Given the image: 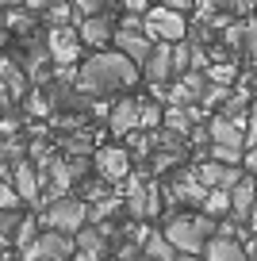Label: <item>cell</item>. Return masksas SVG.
I'll return each mask as SVG.
<instances>
[{"label":"cell","instance_id":"cell-27","mask_svg":"<svg viewBox=\"0 0 257 261\" xmlns=\"http://www.w3.org/2000/svg\"><path fill=\"white\" fill-rule=\"evenodd\" d=\"M39 227H42V223H39V215H23V223H19V230L12 234V242H16L19 250H23V246H31L35 238H39Z\"/></svg>","mask_w":257,"mask_h":261},{"label":"cell","instance_id":"cell-53","mask_svg":"<svg viewBox=\"0 0 257 261\" xmlns=\"http://www.w3.org/2000/svg\"><path fill=\"white\" fill-rule=\"evenodd\" d=\"M253 85H257V73H253Z\"/></svg>","mask_w":257,"mask_h":261},{"label":"cell","instance_id":"cell-23","mask_svg":"<svg viewBox=\"0 0 257 261\" xmlns=\"http://www.w3.org/2000/svg\"><path fill=\"white\" fill-rule=\"evenodd\" d=\"M192 119H196V104H192V108L169 104V108H165V119H161V127L177 130V135H188V130H192Z\"/></svg>","mask_w":257,"mask_h":261},{"label":"cell","instance_id":"cell-3","mask_svg":"<svg viewBox=\"0 0 257 261\" xmlns=\"http://www.w3.org/2000/svg\"><path fill=\"white\" fill-rule=\"evenodd\" d=\"M89 200H77V196H58L39 212V223L46 230H65V234H77L81 227H89Z\"/></svg>","mask_w":257,"mask_h":261},{"label":"cell","instance_id":"cell-24","mask_svg":"<svg viewBox=\"0 0 257 261\" xmlns=\"http://www.w3.org/2000/svg\"><path fill=\"white\" fill-rule=\"evenodd\" d=\"M142 253H150V257H161V261H177V246L165 238V230H153V234L142 238Z\"/></svg>","mask_w":257,"mask_h":261},{"label":"cell","instance_id":"cell-18","mask_svg":"<svg viewBox=\"0 0 257 261\" xmlns=\"http://www.w3.org/2000/svg\"><path fill=\"white\" fill-rule=\"evenodd\" d=\"M0 81L12 89V96H16V100L27 92V81H31V77H27V69L19 65V54L16 58H12V54H0Z\"/></svg>","mask_w":257,"mask_h":261},{"label":"cell","instance_id":"cell-32","mask_svg":"<svg viewBox=\"0 0 257 261\" xmlns=\"http://www.w3.org/2000/svg\"><path fill=\"white\" fill-rule=\"evenodd\" d=\"M54 112V100H50V92L35 89L31 96H27V115H50Z\"/></svg>","mask_w":257,"mask_h":261},{"label":"cell","instance_id":"cell-34","mask_svg":"<svg viewBox=\"0 0 257 261\" xmlns=\"http://www.w3.org/2000/svg\"><path fill=\"white\" fill-rule=\"evenodd\" d=\"M208 77H211L215 85H230V81H234V62H219V65H211Z\"/></svg>","mask_w":257,"mask_h":261},{"label":"cell","instance_id":"cell-38","mask_svg":"<svg viewBox=\"0 0 257 261\" xmlns=\"http://www.w3.org/2000/svg\"><path fill=\"white\" fill-rule=\"evenodd\" d=\"M253 4H257V0H230V8H226V12H234V16H246Z\"/></svg>","mask_w":257,"mask_h":261},{"label":"cell","instance_id":"cell-31","mask_svg":"<svg viewBox=\"0 0 257 261\" xmlns=\"http://www.w3.org/2000/svg\"><path fill=\"white\" fill-rule=\"evenodd\" d=\"M27 150H31V146H27L23 139H16V135H12V139L0 142V162H23Z\"/></svg>","mask_w":257,"mask_h":261},{"label":"cell","instance_id":"cell-52","mask_svg":"<svg viewBox=\"0 0 257 261\" xmlns=\"http://www.w3.org/2000/svg\"><path fill=\"white\" fill-rule=\"evenodd\" d=\"M0 173H4V162H0Z\"/></svg>","mask_w":257,"mask_h":261},{"label":"cell","instance_id":"cell-37","mask_svg":"<svg viewBox=\"0 0 257 261\" xmlns=\"http://www.w3.org/2000/svg\"><path fill=\"white\" fill-rule=\"evenodd\" d=\"M246 146H257V115L249 112V123H246Z\"/></svg>","mask_w":257,"mask_h":261},{"label":"cell","instance_id":"cell-9","mask_svg":"<svg viewBox=\"0 0 257 261\" xmlns=\"http://www.w3.org/2000/svg\"><path fill=\"white\" fill-rule=\"evenodd\" d=\"M92 165H96V173L104 180H123L131 173V154L123 146H104L92 154Z\"/></svg>","mask_w":257,"mask_h":261},{"label":"cell","instance_id":"cell-50","mask_svg":"<svg viewBox=\"0 0 257 261\" xmlns=\"http://www.w3.org/2000/svg\"><path fill=\"white\" fill-rule=\"evenodd\" d=\"M253 115H257V96H253Z\"/></svg>","mask_w":257,"mask_h":261},{"label":"cell","instance_id":"cell-19","mask_svg":"<svg viewBox=\"0 0 257 261\" xmlns=\"http://www.w3.org/2000/svg\"><path fill=\"white\" fill-rule=\"evenodd\" d=\"M208 135H211V142H226V146H246V127H238V123L223 119V115H215V119L208 123Z\"/></svg>","mask_w":257,"mask_h":261},{"label":"cell","instance_id":"cell-40","mask_svg":"<svg viewBox=\"0 0 257 261\" xmlns=\"http://www.w3.org/2000/svg\"><path fill=\"white\" fill-rule=\"evenodd\" d=\"M242 165H246L249 177H257V146H249V154H246V162H242Z\"/></svg>","mask_w":257,"mask_h":261},{"label":"cell","instance_id":"cell-29","mask_svg":"<svg viewBox=\"0 0 257 261\" xmlns=\"http://www.w3.org/2000/svg\"><path fill=\"white\" fill-rule=\"evenodd\" d=\"M62 150L69 158H89V154H96V150H92V142L85 139V135H65L62 139Z\"/></svg>","mask_w":257,"mask_h":261},{"label":"cell","instance_id":"cell-7","mask_svg":"<svg viewBox=\"0 0 257 261\" xmlns=\"http://www.w3.org/2000/svg\"><path fill=\"white\" fill-rule=\"evenodd\" d=\"M142 77L150 85H169L173 77H177V65H173V42H158V46H153V54L146 58V65H142Z\"/></svg>","mask_w":257,"mask_h":261},{"label":"cell","instance_id":"cell-45","mask_svg":"<svg viewBox=\"0 0 257 261\" xmlns=\"http://www.w3.org/2000/svg\"><path fill=\"white\" fill-rule=\"evenodd\" d=\"M177 261H200V257H196V253H181Z\"/></svg>","mask_w":257,"mask_h":261},{"label":"cell","instance_id":"cell-4","mask_svg":"<svg viewBox=\"0 0 257 261\" xmlns=\"http://www.w3.org/2000/svg\"><path fill=\"white\" fill-rule=\"evenodd\" d=\"M23 261H73L77 253V234H65V230H42L31 246H23Z\"/></svg>","mask_w":257,"mask_h":261},{"label":"cell","instance_id":"cell-28","mask_svg":"<svg viewBox=\"0 0 257 261\" xmlns=\"http://www.w3.org/2000/svg\"><path fill=\"white\" fill-rule=\"evenodd\" d=\"M246 146H226V142H211V150L208 154L215 158V162H226V165H242L246 162V154H242Z\"/></svg>","mask_w":257,"mask_h":261},{"label":"cell","instance_id":"cell-8","mask_svg":"<svg viewBox=\"0 0 257 261\" xmlns=\"http://www.w3.org/2000/svg\"><path fill=\"white\" fill-rule=\"evenodd\" d=\"M4 177L16 185V192L23 196V204H39L42 200V192H39V185H42V173H39V165H31V162H16Z\"/></svg>","mask_w":257,"mask_h":261},{"label":"cell","instance_id":"cell-30","mask_svg":"<svg viewBox=\"0 0 257 261\" xmlns=\"http://www.w3.org/2000/svg\"><path fill=\"white\" fill-rule=\"evenodd\" d=\"M161 119H165V112H161L158 104H142L138 108V130H158Z\"/></svg>","mask_w":257,"mask_h":261},{"label":"cell","instance_id":"cell-15","mask_svg":"<svg viewBox=\"0 0 257 261\" xmlns=\"http://www.w3.org/2000/svg\"><path fill=\"white\" fill-rule=\"evenodd\" d=\"M77 27H81V42L100 46V50H104L108 42H115V31H119V27H115L108 16H89V19H81Z\"/></svg>","mask_w":257,"mask_h":261},{"label":"cell","instance_id":"cell-43","mask_svg":"<svg viewBox=\"0 0 257 261\" xmlns=\"http://www.w3.org/2000/svg\"><path fill=\"white\" fill-rule=\"evenodd\" d=\"M73 261H100V257H92V253H85V250H77V253H73Z\"/></svg>","mask_w":257,"mask_h":261},{"label":"cell","instance_id":"cell-33","mask_svg":"<svg viewBox=\"0 0 257 261\" xmlns=\"http://www.w3.org/2000/svg\"><path fill=\"white\" fill-rule=\"evenodd\" d=\"M73 8H77V16H81V19H89V16H104L108 0H73Z\"/></svg>","mask_w":257,"mask_h":261},{"label":"cell","instance_id":"cell-51","mask_svg":"<svg viewBox=\"0 0 257 261\" xmlns=\"http://www.w3.org/2000/svg\"><path fill=\"white\" fill-rule=\"evenodd\" d=\"M108 4H123V0H108Z\"/></svg>","mask_w":257,"mask_h":261},{"label":"cell","instance_id":"cell-49","mask_svg":"<svg viewBox=\"0 0 257 261\" xmlns=\"http://www.w3.org/2000/svg\"><path fill=\"white\" fill-rule=\"evenodd\" d=\"M8 4H19V0H0V8H8Z\"/></svg>","mask_w":257,"mask_h":261},{"label":"cell","instance_id":"cell-26","mask_svg":"<svg viewBox=\"0 0 257 261\" xmlns=\"http://www.w3.org/2000/svg\"><path fill=\"white\" fill-rule=\"evenodd\" d=\"M200 207L211 215V219H219L223 212H230V192H226V188H211V192H208V200H203Z\"/></svg>","mask_w":257,"mask_h":261},{"label":"cell","instance_id":"cell-46","mask_svg":"<svg viewBox=\"0 0 257 261\" xmlns=\"http://www.w3.org/2000/svg\"><path fill=\"white\" fill-rule=\"evenodd\" d=\"M0 42H4V8H0Z\"/></svg>","mask_w":257,"mask_h":261},{"label":"cell","instance_id":"cell-25","mask_svg":"<svg viewBox=\"0 0 257 261\" xmlns=\"http://www.w3.org/2000/svg\"><path fill=\"white\" fill-rule=\"evenodd\" d=\"M73 19L81 23L77 8H73V0H58L54 8H46V12H42V23H50V27H73Z\"/></svg>","mask_w":257,"mask_h":261},{"label":"cell","instance_id":"cell-12","mask_svg":"<svg viewBox=\"0 0 257 261\" xmlns=\"http://www.w3.org/2000/svg\"><path fill=\"white\" fill-rule=\"evenodd\" d=\"M253 204H257V177H249V173H246V177L230 188V215L238 223H249Z\"/></svg>","mask_w":257,"mask_h":261},{"label":"cell","instance_id":"cell-35","mask_svg":"<svg viewBox=\"0 0 257 261\" xmlns=\"http://www.w3.org/2000/svg\"><path fill=\"white\" fill-rule=\"evenodd\" d=\"M23 119H27L23 112H8L4 119H0V130H4V135H16V130L23 127Z\"/></svg>","mask_w":257,"mask_h":261},{"label":"cell","instance_id":"cell-48","mask_svg":"<svg viewBox=\"0 0 257 261\" xmlns=\"http://www.w3.org/2000/svg\"><path fill=\"white\" fill-rule=\"evenodd\" d=\"M138 261H161V257H150V253H142V257H138Z\"/></svg>","mask_w":257,"mask_h":261},{"label":"cell","instance_id":"cell-39","mask_svg":"<svg viewBox=\"0 0 257 261\" xmlns=\"http://www.w3.org/2000/svg\"><path fill=\"white\" fill-rule=\"evenodd\" d=\"M23 4H27V8H31V12H39V16H42V12H46V8H54L58 0H23Z\"/></svg>","mask_w":257,"mask_h":261},{"label":"cell","instance_id":"cell-42","mask_svg":"<svg viewBox=\"0 0 257 261\" xmlns=\"http://www.w3.org/2000/svg\"><path fill=\"white\" fill-rule=\"evenodd\" d=\"M123 4H127L131 12H150V8H146V0H123Z\"/></svg>","mask_w":257,"mask_h":261},{"label":"cell","instance_id":"cell-20","mask_svg":"<svg viewBox=\"0 0 257 261\" xmlns=\"http://www.w3.org/2000/svg\"><path fill=\"white\" fill-rule=\"evenodd\" d=\"M50 62H54L50 46H42V42H31V46H27V62H23V69H27V77H31V81H46Z\"/></svg>","mask_w":257,"mask_h":261},{"label":"cell","instance_id":"cell-2","mask_svg":"<svg viewBox=\"0 0 257 261\" xmlns=\"http://www.w3.org/2000/svg\"><path fill=\"white\" fill-rule=\"evenodd\" d=\"M219 230V223L211 219L208 212L200 215H173V219L165 223V238L173 246H177V253H203V246H208V238Z\"/></svg>","mask_w":257,"mask_h":261},{"label":"cell","instance_id":"cell-41","mask_svg":"<svg viewBox=\"0 0 257 261\" xmlns=\"http://www.w3.org/2000/svg\"><path fill=\"white\" fill-rule=\"evenodd\" d=\"M196 0H165V8H173V12H188Z\"/></svg>","mask_w":257,"mask_h":261},{"label":"cell","instance_id":"cell-14","mask_svg":"<svg viewBox=\"0 0 257 261\" xmlns=\"http://www.w3.org/2000/svg\"><path fill=\"white\" fill-rule=\"evenodd\" d=\"M138 100H119V104L112 108V115H108V130H112L115 139H127L131 130H138Z\"/></svg>","mask_w":257,"mask_h":261},{"label":"cell","instance_id":"cell-17","mask_svg":"<svg viewBox=\"0 0 257 261\" xmlns=\"http://www.w3.org/2000/svg\"><path fill=\"white\" fill-rule=\"evenodd\" d=\"M203 257H208V261H246V246H242L238 238L211 234L208 246H203Z\"/></svg>","mask_w":257,"mask_h":261},{"label":"cell","instance_id":"cell-44","mask_svg":"<svg viewBox=\"0 0 257 261\" xmlns=\"http://www.w3.org/2000/svg\"><path fill=\"white\" fill-rule=\"evenodd\" d=\"M249 227H253V234H257V204H253V215H249Z\"/></svg>","mask_w":257,"mask_h":261},{"label":"cell","instance_id":"cell-21","mask_svg":"<svg viewBox=\"0 0 257 261\" xmlns=\"http://www.w3.org/2000/svg\"><path fill=\"white\" fill-rule=\"evenodd\" d=\"M35 19H39V12H31L27 4H12L8 12H4V27L16 35H31L35 31Z\"/></svg>","mask_w":257,"mask_h":261},{"label":"cell","instance_id":"cell-1","mask_svg":"<svg viewBox=\"0 0 257 261\" xmlns=\"http://www.w3.org/2000/svg\"><path fill=\"white\" fill-rule=\"evenodd\" d=\"M138 81V62H131L123 50H100L77 69V92L85 96H100V92H115V89H131Z\"/></svg>","mask_w":257,"mask_h":261},{"label":"cell","instance_id":"cell-5","mask_svg":"<svg viewBox=\"0 0 257 261\" xmlns=\"http://www.w3.org/2000/svg\"><path fill=\"white\" fill-rule=\"evenodd\" d=\"M142 31L150 35L153 42H185V31H188V23H185V12H173V8H150L146 12V19H142Z\"/></svg>","mask_w":257,"mask_h":261},{"label":"cell","instance_id":"cell-11","mask_svg":"<svg viewBox=\"0 0 257 261\" xmlns=\"http://www.w3.org/2000/svg\"><path fill=\"white\" fill-rule=\"evenodd\" d=\"M196 173H200V180L208 188H226V192L246 177L242 165H226V162H215V158H211V162H200V165H196Z\"/></svg>","mask_w":257,"mask_h":261},{"label":"cell","instance_id":"cell-13","mask_svg":"<svg viewBox=\"0 0 257 261\" xmlns=\"http://www.w3.org/2000/svg\"><path fill=\"white\" fill-rule=\"evenodd\" d=\"M208 192H211V188L200 180V173H196V169H192V173H181V177L169 185V196H173V200H181V204H203V200H208Z\"/></svg>","mask_w":257,"mask_h":261},{"label":"cell","instance_id":"cell-36","mask_svg":"<svg viewBox=\"0 0 257 261\" xmlns=\"http://www.w3.org/2000/svg\"><path fill=\"white\" fill-rule=\"evenodd\" d=\"M153 215H161V188L150 180V219H153Z\"/></svg>","mask_w":257,"mask_h":261},{"label":"cell","instance_id":"cell-22","mask_svg":"<svg viewBox=\"0 0 257 261\" xmlns=\"http://www.w3.org/2000/svg\"><path fill=\"white\" fill-rule=\"evenodd\" d=\"M77 250L92 253V257H104V250H108V234L96 227V223H89V227H81V230H77Z\"/></svg>","mask_w":257,"mask_h":261},{"label":"cell","instance_id":"cell-16","mask_svg":"<svg viewBox=\"0 0 257 261\" xmlns=\"http://www.w3.org/2000/svg\"><path fill=\"white\" fill-rule=\"evenodd\" d=\"M127 196H123V212L131 215V219H150V180H142V177H135V180H127Z\"/></svg>","mask_w":257,"mask_h":261},{"label":"cell","instance_id":"cell-47","mask_svg":"<svg viewBox=\"0 0 257 261\" xmlns=\"http://www.w3.org/2000/svg\"><path fill=\"white\" fill-rule=\"evenodd\" d=\"M4 246H8V238H4V234H0V257H4Z\"/></svg>","mask_w":257,"mask_h":261},{"label":"cell","instance_id":"cell-10","mask_svg":"<svg viewBox=\"0 0 257 261\" xmlns=\"http://www.w3.org/2000/svg\"><path fill=\"white\" fill-rule=\"evenodd\" d=\"M46 46L54 54V65H73L77 62V46H81V31H73V27H50Z\"/></svg>","mask_w":257,"mask_h":261},{"label":"cell","instance_id":"cell-6","mask_svg":"<svg viewBox=\"0 0 257 261\" xmlns=\"http://www.w3.org/2000/svg\"><path fill=\"white\" fill-rule=\"evenodd\" d=\"M153 46H158V42H153L150 35L142 31V23H135V19H123L119 31H115V50H123V54H127L131 62H138V65H146V58L153 54Z\"/></svg>","mask_w":257,"mask_h":261}]
</instances>
